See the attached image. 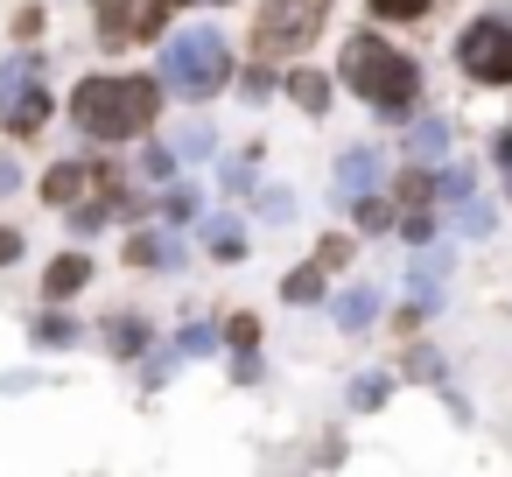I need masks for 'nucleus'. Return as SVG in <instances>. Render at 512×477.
Wrapping results in <instances>:
<instances>
[{"mask_svg":"<svg viewBox=\"0 0 512 477\" xmlns=\"http://www.w3.org/2000/svg\"><path fill=\"white\" fill-rule=\"evenodd\" d=\"M260 211H267V218L281 225V218H295V197H281V190H267V197H260Z\"/></svg>","mask_w":512,"mask_h":477,"instance_id":"a878e982","label":"nucleus"},{"mask_svg":"<svg viewBox=\"0 0 512 477\" xmlns=\"http://www.w3.org/2000/svg\"><path fill=\"white\" fill-rule=\"evenodd\" d=\"M288 92H295V99H302L309 113H323V106H330V85H323L316 71H295V78H288Z\"/></svg>","mask_w":512,"mask_h":477,"instance_id":"4468645a","label":"nucleus"},{"mask_svg":"<svg viewBox=\"0 0 512 477\" xmlns=\"http://www.w3.org/2000/svg\"><path fill=\"white\" fill-rule=\"evenodd\" d=\"M498 169H505V176H512V127H505V134H498Z\"/></svg>","mask_w":512,"mask_h":477,"instance_id":"bb28decb","label":"nucleus"},{"mask_svg":"<svg viewBox=\"0 0 512 477\" xmlns=\"http://www.w3.org/2000/svg\"><path fill=\"white\" fill-rule=\"evenodd\" d=\"M428 8H435V0H372V15H379V22H421Z\"/></svg>","mask_w":512,"mask_h":477,"instance_id":"dca6fc26","label":"nucleus"},{"mask_svg":"<svg viewBox=\"0 0 512 477\" xmlns=\"http://www.w3.org/2000/svg\"><path fill=\"white\" fill-rule=\"evenodd\" d=\"M372 316H379V288H351V295L337 302V323H344V330H372Z\"/></svg>","mask_w":512,"mask_h":477,"instance_id":"9d476101","label":"nucleus"},{"mask_svg":"<svg viewBox=\"0 0 512 477\" xmlns=\"http://www.w3.org/2000/svg\"><path fill=\"white\" fill-rule=\"evenodd\" d=\"M351 400H358V407H379V400H386V379H379V372H365V379H358V393H351Z\"/></svg>","mask_w":512,"mask_h":477,"instance_id":"393cba45","label":"nucleus"},{"mask_svg":"<svg viewBox=\"0 0 512 477\" xmlns=\"http://www.w3.org/2000/svg\"><path fill=\"white\" fill-rule=\"evenodd\" d=\"M463 232H470V239H484V232H491V204H484V197H470V204H463Z\"/></svg>","mask_w":512,"mask_h":477,"instance_id":"412c9836","label":"nucleus"},{"mask_svg":"<svg viewBox=\"0 0 512 477\" xmlns=\"http://www.w3.org/2000/svg\"><path fill=\"white\" fill-rule=\"evenodd\" d=\"M442 267H449V253H421V260H414V302H421V309H435V295H442Z\"/></svg>","mask_w":512,"mask_h":477,"instance_id":"1a4fd4ad","label":"nucleus"},{"mask_svg":"<svg viewBox=\"0 0 512 477\" xmlns=\"http://www.w3.org/2000/svg\"><path fill=\"white\" fill-rule=\"evenodd\" d=\"M323 15H330V0H267V8H260V29H253L260 57H302V50L316 43Z\"/></svg>","mask_w":512,"mask_h":477,"instance_id":"20e7f679","label":"nucleus"},{"mask_svg":"<svg viewBox=\"0 0 512 477\" xmlns=\"http://www.w3.org/2000/svg\"><path fill=\"white\" fill-rule=\"evenodd\" d=\"M372 176H379V162H372V148H351L344 162H337V190H372Z\"/></svg>","mask_w":512,"mask_h":477,"instance_id":"6e6552de","label":"nucleus"},{"mask_svg":"<svg viewBox=\"0 0 512 477\" xmlns=\"http://www.w3.org/2000/svg\"><path fill=\"white\" fill-rule=\"evenodd\" d=\"M134 267H183V253H176V239H134Z\"/></svg>","mask_w":512,"mask_h":477,"instance_id":"f8f14e48","label":"nucleus"},{"mask_svg":"<svg viewBox=\"0 0 512 477\" xmlns=\"http://www.w3.org/2000/svg\"><path fill=\"white\" fill-rule=\"evenodd\" d=\"M344 85H351L372 113H386V120L414 113V99H421V71H414L393 43H379V36H351V43H344Z\"/></svg>","mask_w":512,"mask_h":477,"instance_id":"f257e3e1","label":"nucleus"},{"mask_svg":"<svg viewBox=\"0 0 512 477\" xmlns=\"http://www.w3.org/2000/svg\"><path fill=\"white\" fill-rule=\"evenodd\" d=\"M0 120H8L15 134H36L50 120V92L36 85V64L29 57H15L8 71H0Z\"/></svg>","mask_w":512,"mask_h":477,"instance_id":"423d86ee","label":"nucleus"},{"mask_svg":"<svg viewBox=\"0 0 512 477\" xmlns=\"http://www.w3.org/2000/svg\"><path fill=\"white\" fill-rule=\"evenodd\" d=\"M316 295H323V274H316V267H302V274L288 281V302H316Z\"/></svg>","mask_w":512,"mask_h":477,"instance_id":"4be33fe9","label":"nucleus"},{"mask_svg":"<svg viewBox=\"0 0 512 477\" xmlns=\"http://www.w3.org/2000/svg\"><path fill=\"white\" fill-rule=\"evenodd\" d=\"M15 253H22V239H15V232H0V267H8Z\"/></svg>","mask_w":512,"mask_h":477,"instance_id":"cd10ccee","label":"nucleus"},{"mask_svg":"<svg viewBox=\"0 0 512 477\" xmlns=\"http://www.w3.org/2000/svg\"><path fill=\"white\" fill-rule=\"evenodd\" d=\"M358 225H365V232H386V225H393V211H386L379 197H358Z\"/></svg>","mask_w":512,"mask_h":477,"instance_id":"aec40b11","label":"nucleus"},{"mask_svg":"<svg viewBox=\"0 0 512 477\" xmlns=\"http://www.w3.org/2000/svg\"><path fill=\"white\" fill-rule=\"evenodd\" d=\"M162 78L183 92V99H211L225 78H232V50L218 29H183L162 43Z\"/></svg>","mask_w":512,"mask_h":477,"instance_id":"7ed1b4c3","label":"nucleus"},{"mask_svg":"<svg viewBox=\"0 0 512 477\" xmlns=\"http://www.w3.org/2000/svg\"><path fill=\"white\" fill-rule=\"evenodd\" d=\"M407 148H414V155H421V162H435V155H442V148H449V127H442V120H421V127H414V141H407Z\"/></svg>","mask_w":512,"mask_h":477,"instance_id":"2eb2a0df","label":"nucleus"},{"mask_svg":"<svg viewBox=\"0 0 512 477\" xmlns=\"http://www.w3.org/2000/svg\"><path fill=\"white\" fill-rule=\"evenodd\" d=\"M162 15H169V0H99V36L106 43L162 36Z\"/></svg>","mask_w":512,"mask_h":477,"instance_id":"0eeeda50","label":"nucleus"},{"mask_svg":"<svg viewBox=\"0 0 512 477\" xmlns=\"http://www.w3.org/2000/svg\"><path fill=\"white\" fill-rule=\"evenodd\" d=\"M71 337H78V330H71V316H64V323H57V316H50V323H36V344H71Z\"/></svg>","mask_w":512,"mask_h":477,"instance_id":"b1692460","label":"nucleus"},{"mask_svg":"<svg viewBox=\"0 0 512 477\" xmlns=\"http://www.w3.org/2000/svg\"><path fill=\"white\" fill-rule=\"evenodd\" d=\"M456 64H463L477 85H512V22H505V15L470 22L463 43H456Z\"/></svg>","mask_w":512,"mask_h":477,"instance_id":"39448f33","label":"nucleus"},{"mask_svg":"<svg viewBox=\"0 0 512 477\" xmlns=\"http://www.w3.org/2000/svg\"><path fill=\"white\" fill-rule=\"evenodd\" d=\"M211 253H218V260H239V253H246V232H239V225H211Z\"/></svg>","mask_w":512,"mask_h":477,"instance_id":"6ab92c4d","label":"nucleus"},{"mask_svg":"<svg viewBox=\"0 0 512 477\" xmlns=\"http://www.w3.org/2000/svg\"><path fill=\"white\" fill-rule=\"evenodd\" d=\"M162 211H169V225H183V218H197V190H176V197H169Z\"/></svg>","mask_w":512,"mask_h":477,"instance_id":"5701e85b","label":"nucleus"},{"mask_svg":"<svg viewBox=\"0 0 512 477\" xmlns=\"http://www.w3.org/2000/svg\"><path fill=\"white\" fill-rule=\"evenodd\" d=\"M155 85L148 78H85L78 92H71V120L92 134V141H127V134H141L148 120H155Z\"/></svg>","mask_w":512,"mask_h":477,"instance_id":"f03ea898","label":"nucleus"},{"mask_svg":"<svg viewBox=\"0 0 512 477\" xmlns=\"http://www.w3.org/2000/svg\"><path fill=\"white\" fill-rule=\"evenodd\" d=\"M85 274H92V267H85L78 253H64V260L43 274V288H50V295H71V288H85Z\"/></svg>","mask_w":512,"mask_h":477,"instance_id":"ddd939ff","label":"nucleus"},{"mask_svg":"<svg viewBox=\"0 0 512 477\" xmlns=\"http://www.w3.org/2000/svg\"><path fill=\"white\" fill-rule=\"evenodd\" d=\"M169 148H176V162H197V155L211 148V127H204V120H190V127H183V134L169 141Z\"/></svg>","mask_w":512,"mask_h":477,"instance_id":"f3484780","label":"nucleus"},{"mask_svg":"<svg viewBox=\"0 0 512 477\" xmlns=\"http://www.w3.org/2000/svg\"><path fill=\"white\" fill-rule=\"evenodd\" d=\"M106 337H113V351H120V358H134V351H141V344H148V330H141V323H134V316H120V323H113V330H106Z\"/></svg>","mask_w":512,"mask_h":477,"instance_id":"a211bd4d","label":"nucleus"},{"mask_svg":"<svg viewBox=\"0 0 512 477\" xmlns=\"http://www.w3.org/2000/svg\"><path fill=\"white\" fill-rule=\"evenodd\" d=\"M92 176H106V169H50L43 197H50V204H78V190H85Z\"/></svg>","mask_w":512,"mask_h":477,"instance_id":"9b49d317","label":"nucleus"}]
</instances>
